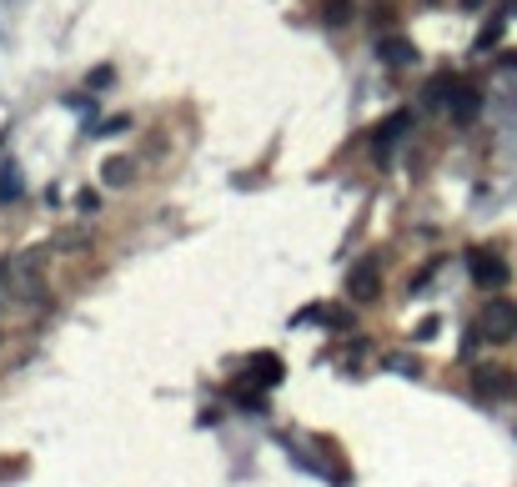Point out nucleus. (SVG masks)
<instances>
[{
	"label": "nucleus",
	"instance_id": "f03ea898",
	"mask_svg": "<svg viewBox=\"0 0 517 487\" xmlns=\"http://www.w3.org/2000/svg\"><path fill=\"white\" fill-rule=\"evenodd\" d=\"M382 292H387V257H382V252H366V257H357L352 271H347V302H352V307H377Z\"/></svg>",
	"mask_w": 517,
	"mask_h": 487
},
{
	"label": "nucleus",
	"instance_id": "39448f33",
	"mask_svg": "<svg viewBox=\"0 0 517 487\" xmlns=\"http://www.w3.org/2000/svg\"><path fill=\"white\" fill-rule=\"evenodd\" d=\"M372 56H377L387 71H412L417 65V46H412V36H402V30H382V36L372 40Z\"/></svg>",
	"mask_w": 517,
	"mask_h": 487
},
{
	"label": "nucleus",
	"instance_id": "4468645a",
	"mask_svg": "<svg viewBox=\"0 0 517 487\" xmlns=\"http://www.w3.org/2000/svg\"><path fill=\"white\" fill-rule=\"evenodd\" d=\"M26 196V181H21V167H5L0 171V206H15Z\"/></svg>",
	"mask_w": 517,
	"mask_h": 487
},
{
	"label": "nucleus",
	"instance_id": "412c9836",
	"mask_svg": "<svg viewBox=\"0 0 517 487\" xmlns=\"http://www.w3.org/2000/svg\"><path fill=\"white\" fill-rule=\"evenodd\" d=\"M126 126H131V115H111V121H101L96 131H101V136H116V131H126Z\"/></svg>",
	"mask_w": 517,
	"mask_h": 487
},
{
	"label": "nucleus",
	"instance_id": "6ab92c4d",
	"mask_svg": "<svg viewBox=\"0 0 517 487\" xmlns=\"http://www.w3.org/2000/svg\"><path fill=\"white\" fill-rule=\"evenodd\" d=\"M437 332H442V317H422L417 321V332H412V342H432Z\"/></svg>",
	"mask_w": 517,
	"mask_h": 487
},
{
	"label": "nucleus",
	"instance_id": "7ed1b4c3",
	"mask_svg": "<svg viewBox=\"0 0 517 487\" xmlns=\"http://www.w3.org/2000/svg\"><path fill=\"white\" fill-rule=\"evenodd\" d=\"M472 327L482 332V342L487 346H513L517 342V302H507V296H487L478 307V317H472Z\"/></svg>",
	"mask_w": 517,
	"mask_h": 487
},
{
	"label": "nucleus",
	"instance_id": "aec40b11",
	"mask_svg": "<svg viewBox=\"0 0 517 487\" xmlns=\"http://www.w3.org/2000/svg\"><path fill=\"white\" fill-rule=\"evenodd\" d=\"M76 206L86 211V217H96V211H101V192H90V186H86V192L76 196Z\"/></svg>",
	"mask_w": 517,
	"mask_h": 487
},
{
	"label": "nucleus",
	"instance_id": "20e7f679",
	"mask_svg": "<svg viewBox=\"0 0 517 487\" xmlns=\"http://www.w3.org/2000/svg\"><path fill=\"white\" fill-rule=\"evenodd\" d=\"M467 382H472V392H478L482 402H507V397H517V377L507 372V367H497V362H472Z\"/></svg>",
	"mask_w": 517,
	"mask_h": 487
},
{
	"label": "nucleus",
	"instance_id": "5701e85b",
	"mask_svg": "<svg viewBox=\"0 0 517 487\" xmlns=\"http://www.w3.org/2000/svg\"><path fill=\"white\" fill-rule=\"evenodd\" d=\"M457 5H462V11H487L492 0H457Z\"/></svg>",
	"mask_w": 517,
	"mask_h": 487
},
{
	"label": "nucleus",
	"instance_id": "f257e3e1",
	"mask_svg": "<svg viewBox=\"0 0 517 487\" xmlns=\"http://www.w3.org/2000/svg\"><path fill=\"white\" fill-rule=\"evenodd\" d=\"M462 267H467V277H472V286L478 292H487V296H503L507 292V282H513V267H507V257L497 252V246H487V242H472L462 252Z\"/></svg>",
	"mask_w": 517,
	"mask_h": 487
},
{
	"label": "nucleus",
	"instance_id": "f8f14e48",
	"mask_svg": "<svg viewBox=\"0 0 517 487\" xmlns=\"http://www.w3.org/2000/svg\"><path fill=\"white\" fill-rule=\"evenodd\" d=\"M382 367L397 377H422V357L417 352H382Z\"/></svg>",
	"mask_w": 517,
	"mask_h": 487
},
{
	"label": "nucleus",
	"instance_id": "423d86ee",
	"mask_svg": "<svg viewBox=\"0 0 517 487\" xmlns=\"http://www.w3.org/2000/svg\"><path fill=\"white\" fill-rule=\"evenodd\" d=\"M447 121H452V126H472V121H478L482 115V90L472 86V81H457V90H452V101H447Z\"/></svg>",
	"mask_w": 517,
	"mask_h": 487
},
{
	"label": "nucleus",
	"instance_id": "6e6552de",
	"mask_svg": "<svg viewBox=\"0 0 517 487\" xmlns=\"http://www.w3.org/2000/svg\"><path fill=\"white\" fill-rule=\"evenodd\" d=\"M96 176H101L106 192H126L131 181H136V161H131L126 151H111V156H101V171H96Z\"/></svg>",
	"mask_w": 517,
	"mask_h": 487
},
{
	"label": "nucleus",
	"instance_id": "393cba45",
	"mask_svg": "<svg viewBox=\"0 0 517 487\" xmlns=\"http://www.w3.org/2000/svg\"><path fill=\"white\" fill-rule=\"evenodd\" d=\"M5 302H11V296H5V292H0V317H5Z\"/></svg>",
	"mask_w": 517,
	"mask_h": 487
},
{
	"label": "nucleus",
	"instance_id": "dca6fc26",
	"mask_svg": "<svg viewBox=\"0 0 517 487\" xmlns=\"http://www.w3.org/2000/svg\"><path fill=\"white\" fill-rule=\"evenodd\" d=\"M507 15H513V11L503 5V11H497V15L487 21V26H482V36H478V51H492V46L503 40V30H507Z\"/></svg>",
	"mask_w": 517,
	"mask_h": 487
},
{
	"label": "nucleus",
	"instance_id": "a211bd4d",
	"mask_svg": "<svg viewBox=\"0 0 517 487\" xmlns=\"http://www.w3.org/2000/svg\"><path fill=\"white\" fill-rule=\"evenodd\" d=\"M86 86H90V90H106V86H116V71H111V65H96V71L86 76Z\"/></svg>",
	"mask_w": 517,
	"mask_h": 487
},
{
	"label": "nucleus",
	"instance_id": "ddd939ff",
	"mask_svg": "<svg viewBox=\"0 0 517 487\" xmlns=\"http://www.w3.org/2000/svg\"><path fill=\"white\" fill-rule=\"evenodd\" d=\"M437 271H442V257H432V261H422L417 271H407V296H422L432 282H437Z\"/></svg>",
	"mask_w": 517,
	"mask_h": 487
},
{
	"label": "nucleus",
	"instance_id": "1a4fd4ad",
	"mask_svg": "<svg viewBox=\"0 0 517 487\" xmlns=\"http://www.w3.org/2000/svg\"><path fill=\"white\" fill-rule=\"evenodd\" d=\"M51 252L56 257H86V252H96V231L86 226H65L51 236Z\"/></svg>",
	"mask_w": 517,
	"mask_h": 487
},
{
	"label": "nucleus",
	"instance_id": "4be33fe9",
	"mask_svg": "<svg viewBox=\"0 0 517 487\" xmlns=\"http://www.w3.org/2000/svg\"><path fill=\"white\" fill-rule=\"evenodd\" d=\"M497 65H503V71H517V51H503V56H497Z\"/></svg>",
	"mask_w": 517,
	"mask_h": 487
},
{
	"label": "nucleus",
	"instance_id": "2eb2a0df",
	"mask_svg": "<svg viewBox=\"0 0 517 487\" xmlns=\"http://www.w3.org/2000/svg\"><path fill=\"white\" fill-rule=\"evenodd\" d=\"M252 372H256V382H262V387H277V382H281V362L271 357V352H256V357H252Z\"/></svg>",
	"mask_w": 517,
	"mask_h": 487
},
{
	"label": "nucleus",
	"instance_id": "f3484780",
	"mask_svg": "<svg viewBox=\"0 0 517 487\" xmlns=\"http://www.w3.org/2000/svg\"><path fill=\"white\" fill-rule=\"evenodd\" d=\"M327 327H337V332H352V327H357L352 302H337V307H327Z\"/></svg>",
	"mask_w": 517,
	"mask_h": 487
},
{
	"label": "nucleus",
	"instance_id": "9d476101",
	"mask_svg": "<svg viewBox=\"0 0 517 487\" xmlns=\"http://www.w3.org/2000/svg\"><path fill=\"white\" fill-rule=\"evenodd\" d=\"M457 81L462 76H452V71H442V76H432L427 86H422V111H447V101H452V90H457Z\"/></svg>",
	"mask_w": 517,
	"mask_h": 487
},
{
	"label": "nucleus",
	"instance_id": "a878e982",
	"mask_svg": "<svg viewBox=\"0 0 517 487\" xmlns=\"http://www.w3.org/2000/svg\"><path fill=\"white\" fill-rule=\"evenodd\" d=\"M0 352H5V327H0Z\"/></svg>",
	"mask_w": 517,
	"mask_h": 487
},
{
	"label": "nucleus",
	"instance_id": "0eeeda50",
	"mask_svg": "<svg viewBox=\"0 0 517 487\" xmlns=\"http://www.w3.org/2000/svg\"><path fill=\"white\" fill-rule=\"evenodd\" d=\"M417 126V111H397V115H387V121H382L377 131H372V156H377V161H387V151L397 141H402L407 131Z\"/></svg>",
	"mask_w": 517,
	"mask_h": 487
},
{
	"label": "nucleus",
	"instance_id": "9b49d317",
	"mask_svg": "<svg viewBox=\"0 0 517 487\" xmlns=\"http://www.w3.org/2000/svg\"><path fill=\"white\" fill-rule=\"evenodd\" d=\"M316 15H322V21H327L332 30H341V26H352L357 0H322V5H316Z\"/></svg>",
	"mask_w": 517,
	"mask_h": 487
},
{
	"label": "nucleus",
	"instance_id": "b1692460",
	"mask_svg": "<svg viewBox=\"0 0 517 487\" xmlns=\"http://www.w3.org/2000/svg\"><path fill=\"white\" fill-rule=\"evenodd\" d=\"M417 5H427V11H437V5H447V0H417Z\"/></svg>",
	"mask_w": 517,
	"mask_h": 487
}]
</instances>
